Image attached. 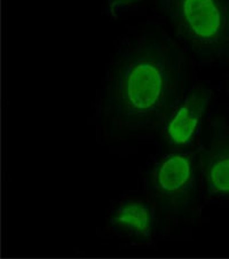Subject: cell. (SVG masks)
Masks as SVG:
<instances>
[{
    "label": "cell",
    "mask_w": 229,
    "mask_h": 259,
    "mask_svg": "<svg viewBox=\"0 0 229 259\" xmlns=\"http://www.w3.org/2000/svg\"><path fill=\"white\" fill-rule=\"evenodd\" d=\"M159 6L201 60L229 59V0H159Z\"/></svg>",
    "instance_id": "cell-2"
},
{
    "label": "cell",
    "mask_w": 229,
    "mask_h": 259,
    "mask_svg": "<svg viewBox=\"0 0 229 259\" xmlns=\"http://www.w3.org/2000/svg\"><path fill=\"white\" fill-rule=\"evenodd\" d=\"M186 76L187 61L174 42L157 34L138 38L111 64L103 123L128 133L157 127L181 99Z\"/></svg>",
    "instance_id": "cell-1"
},
{
    "label": "cell",
    "mask_w": 229,
    "mask_h": 259,
    "mask_svg": "<svg viewBox=\"0 0 229 259\" xmlns=\"http://www.w3.org/2000/svg\"><path fill=\"white\" fill-rule=\"evenodd\" d=\"M227 91H228V94H229V83H228V85H227Z\"/></svg>",
    "instance_id": "cell-8"
},
{
    "label": "cell",
    "mask_w": 229,
    "mask_h": 259,
    "mask_svg": "<svg viewBox=\"0 0 229 259\" xmlns=\"http://www.w3.org/2000/svg\"><path fill=\"white\" fill-rule=\"evenodd\" d=\"M200 169L207 193L229 200V125L223 118L214 119L209 145L201 153Z\"/></svg>",
    "instance_id": "cell-4"
},
{
    "label": "cell",
    "mask_w": 229,
    "mask_h": 259,
    "mask_svg": "<svg viewBox=\"0 0 229 259\" xmlns=\"http://www.w3.org/2000/svg\"><path fill=\"white\" fill-rule=\"evenodd\" d=\"M110 225L118 234L147 242L154 236L156 227L155 212L145 201L128 200L112 212Z\"/></svg>",
    "instance_id": "cell-6"
},
{
    "label": "cell",
    "mask_w": 229,
    "mask_h": 259,
    "mask_svg": "<svg viewBox=\"0 0 229 259\" xmlns=\"http://www.w3.org/2000/svg\"><path fill=\"white\" fill-rule=\"evenodd\" d=\"M139 2L140 0H108V11L115 15L117 12L134 5Z\"/></svg>",
    "instance_id": "cell-7"
},
{
    "label": "cell",
    "mask_w": 229,
    "mask_h": 259,
    "mask_svg": "<svg viewBox=\"0 0 229 259\" xmlns=\"http://www.w3.org/2000/svg\"><path fill=\"white\" fill-rule=\"evenodd\" d=\"M147 185L154 204L164 214L181 217L196 204L195 166L189 154L165 155L149 172Z\"/></svg>",
    "instance_id": "cell-3"
},
{
    "label": "cell",
    "mask_w": 229,
    "mask_h": 259,
    "mask_svg": "<svg viewBox=\"0 0 229 259\" xmlns=\"http://www.w3.org/2000/svg\"><path fill=\"white\" fill-rule=\"evenodd\" d=\"M212 92L205 86L192 90L185 101L172 113L164 126V140L173 148H184L195 138L206 114Z\"/></svg>",
    "instance_id": "cell-5"
}]
</instances>
